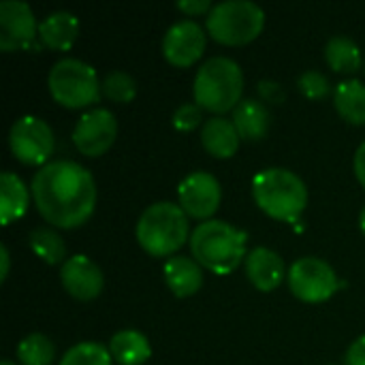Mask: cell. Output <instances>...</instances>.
Here are the masks:
<instances>
[{
    "label": "cell",
    "instance_id": "1",
    "mask_svg": "<svg viewBox=\"0 0 365 365\" xmlns=\"http://www.w3.org/2000/svg\"><path fill=\"white\" fill-rule=\"evenodd\" d=\"M30 192L43 220L66 231L86 225L96 207L94 178L75 160H51L41 167Z\"/></svg>",
    "mask_w": 365,
    "mask_h": 365
},
{
    "label": "cell",
    "instance_id": "2",
    "mask_svg": "<svg viewBox=\"0 0 365 365\" xmlns=\"http://www.w3.org/2000/svg\"><path fill=\"white\" fill-rule=\"evenodd\" d=\"M190 255L216 276L233 274L246 261V233L225 220H205L190 233Z\"/></svg>",
    "mask_w": 365,
    "mask_h": 365
},
{
    "label": "cell",
    "instance_id": "3",
    "mask_svg": "<svg viewBox=\"0 0 365 365\" xmlns=\"http://www.w3.org/2000/svg\"><path fill=\"white\" fill-rule=\"evenodd\" d=\"M257 205L274 220L297 222L308 207V188L304 180L282 167L263 169L252 180Z\"/></svg>",
    "mask_w": 365,
    "mask_h": 365
},
{
    "label": "cell",
    "instance_id": "4",
    "mask_svg": "<svg viewBox=\"0 0 365 365\" xmlns=\"http://www.w3.org/2000/svg\"><path fill=\"white\" fill-rule=\"evenodd\" d=\"M244 92V73L240 64L225 56H214L205 60L192 83L195 103L212 111L216 115H222L227 111H233L242 103Z\"/></svg>",
    "mask_w": 365,
    "mask_h": 365
},
{
    "label": "cell",
    "instance_id": "5",
    "mask_svg": "<svg viewBox=\"0 0 365 365\" xmlns=\"http://www.w3.org/2000/svg\"><path fill=\"white\" fill-rule=\"evenodd\" d=\"M139 246L150 257H169L175 255L186 242H190L188 233V216L184 210L169 201H158L143 210L135 229Z\"/></svg>",
    "mask_w": 365,
    "mask_h": 365
},
{
    "label": "cell",
    "instance_id": "6",
    "mask_svg": "<svg viewBox=\"0 0 365 365\" xmlns=\"http://www.w3.org/2000/svg\"><path fill=\"white\" fill-rule=\"evenodd\" d=\"M207 34L227 47L252 43L265 28V13L250 0H225L207 13Z\"/></svg>",
    "mask_w": 365,
    "mask_h": 365
},
{
    "label": "cell",
    "instance_id": "7",
    "mask_svg": "<svg viewBox=\"0 0 365 365\" xmlns=\"http://www.w3.org/2000/svg\"><path fill=\"white\" fill-rule=\"evenodd\" d=\"M47 88L58 105L66 109H86L101 98L103 81L90 64L77 58H62L51 66Z\"/></svg>",
    "mask_w": 365,
    "mask_h": 365
},
{
    "label": "cell",
    "instance_id": "8",
    "mask_svg": "<svg viewBox=\"0 0 365 365\" xmlns=\"http://www.w3.org/2000/svg\"><path fill=\"white\" fill-rule=\"evenodd\" d=\"M287 280L291 293L304 304H323L331 299L340 289V280L334 267L319 257L297 259L291 265Z\"/></svg>",
    "mask_w": 365,
    "mask_h": 365
},
{
    "label": "cell",
    "instance_id": "9",
    "mask_svg": "<svg viewBox=\"0 0 365 365\" xmlns=\"http://www.w3.org/2000/svg\"><path fill=\"white\" fill-rule=\"evenodd\" d=\"M9 148L21 165L45 167L53 152V130L45 120L24 115L9 130Z\"/></svg>",
    "mask_w": 365,
    "mask_h": 365
},
{
    "label": "cell",
    "instance_id": "10",
    "mask_svg": "<svg viewBox=\"0 0 365 365\" xmlns=\"http://www.w3.org/2000/svg\"><path fill=\"white\" fill-rule=\"evenodd\" d=\"M178 205L184 210L188 218L195 220H212V216L218 212L222 201V188L220 182L205 171H195L186 175L180 182L178 188Z\"/></svg>",
    "mask_w": 365,
    "mask_h": 365
},
{
    "label": "cell",
    "instance_id": "11",
    "mask_svg": "<svg viewBox=\"0 0 365 365\" xmlns=\"http://www.w3.org/2000/svg\"><path fill=\"white\" fill-rule=\"evenodd\" d=\"M118 137V120L109 109H92L86 111L75 128H73V143L79 154L88 158L103 156Z\"/></svg>",
    "mask_w": 365,
    "mask_h": 365
},
{
    "label": "cell",
    "instance_id": "12",
    "mask_svg": "<svg viewBox=\"0 0 365 365\" xmlns=\"http://www.w3.org/2000/svg\"><path fill=\"white\" fill-rule=\"evenodd\" d=\"M38 36V24L32 9L21 0L0 2V49H30Z\"/></svg>",
    "mask_w": 365,
    "mask_h": 365
},
{
    "label": "cell",
    "instance_id": "13",
    "mask_svg": "<svg viewBox=\"0 0 365 365\" xmlns=\"http://www.w3.org/2000/svg\"><path fill=\"white\" fill-rule=\"evenodd\" d=\"M205 43L203 28L192 19H182L167 30L163 38V56L171 66L188 68L201 60Z\"/></svg>",
    "mask_w": 365,
    "mask_h": 365
},
{
    "label": "cell",
    "instance_id": "14",
    "mask_svg": "<svg viewBox=\"0 0 365 365\" xmlns=\"http://www.w3.org/2000/svg\"><path fill=\"white\" fill-rule=\"evenodd\" d=\"M60 280L64 291L77 302H92L105 289L103 269L86 255H73L62 263Z\"/></svg>",
    "mask_w": 365,
    "mask_h": 365
},
{
    "label": "cell",
    "instance_id": "15",
    "mask_svg": "<svg viewBox=\"0 0 365 365\" xmlns=\"http://www.w3.org/2000/svg\"><path fill=\"white\" fill-rule=\"evenodd\" d=\"M244 267H246V276H248L250 284L261 293H272L289 276L282 257L265 246L252 248L246 255Z\"/></svg>",
    "mask_w": 365,
    "mask_h": 365
},
{
    "label": "cell",
    "instance_id": "16",
    "mask_svg": "<svg viewBox=\"0 0 365 365\" xmlns=\"http://www.w3.org/2000/svg\"><path fill=\"white\" fill-rule=\"evenodd\" d=\"M163 274H165V282L169 291L180 299L197 295L203 287V267L195 259H188V257L167 259Z\"/></svg>",
    "mask_w": 365,
    "mask_h": 365
},
{
    "label": "cell",
    "instance_id": "17",
    "mask_svg": "<svg viewBox=\"0 0 365 365\" xmlns=\"http://www.w3.org/2000/svg\"><path fill=\"white\" fill-rule=\"evenodd\" d=\"M240 133L233 124V120H227L222 115H214L210 120H205L203 128H201V145L205 148L207 154H212L214 158L227 160L231 156H235L237 148H240Z\"/></svg>",
    "mask_w": 365,
    "mask_h": 365
},
{
    "label": "cell",
    "instance_id": "18",
    "mask_svg": "<svg viewBox=\"0 0 365 365\" xmlns=\"http://www.w3.org/2000/svg\"><path fill=\"white\" fill-rule=\"evenodd\" d=\"M79 36V19L68 11L49 13L38 24V41L56 51H66Z\"/></svg>",
    "mask_w": 365,
    "mask_h": 365
},
{
    "label": "cell",
    "instance_id": "19",
    "mask_svg": "<svg viewBox=\"0 0 365 365\" xmlns=\"http://www.w3.org/2000/svg\"><path fill=\"white\" fill-rule=\"evenodd\" d=\"M233 124L242 139L246 141H261L267 137L272 126V113L263 101L246 98L233 109Z\"/></svg>",
    "mask_w": 365,
    "mask_h": 365
},
{
    "label": "cell",
    "instance_id": "20",
    "mask_svg": "<svg viewBox=\"0 0 365 365\" xmlns=\"http://www.w3.org/2000/svg\"><path fill=\"white\" fill-rule=\"evenodd\" d=\"M30 190L11 171L0 175V225H11L19 220L30 205Z\"/></svg>",
    "mask_w": 365,
    "mask_h": 365
},
{
    "label": "cell",
    "instance_id": "21",
    "mask_svg": "<svg viewBox=\"0 0 365 365\" xmlns=\"http://www.w3.org/2000/svg\"><path fill=\"white\" fill-rule=\"evenodd\" d=\"M109 353L120 365H143L152 357V346L141 331L122 329L109 340Z\"/></svg>",
    "mask_w": 365,
    "mask_h": 365
},
{
    "label": "cell",
    "instance_id": "22",
    "mask_svg": "<svg viewBox=\"0 0 365 365\" xmlns=\"http://www.w3.org/2000/svg\"><path fill=\"white\" fill-rule=\"evenodd\" d=\"M336 111L349 124L364 126L365 124V86L357 79H349L336 86L334 90Z\"/></svg>",
    "mask_w": 365,
    "mask_h": 365
},
{
    "label": "cell",
    "instance_id": "23",
    "mask_svg": "<svg viewBox=\"0 0 365 365\" xmlns=\"http://www.w3.org/2000/svg\"><path fill=\"white\" fill-rule=\"evenodd\" d=\"M325 62L331 71L353 75L361 66V49L359 45L349 36H331L325 45Z\"/></svg>",
    "mask_w": 365,
    "mask_h": 365
},
{
    "label": "cell",
    "instance_id": "24",
    "mask_svg": "<svg viewBox=\"0 0 365 365\" xmlns=\"http://www.w3.org/2000/svg\"><path fill=\"white\" fill-rule=\"evenodd\" d=\"M28 244H30V250L47 265H60L66 261V244L49 227L34 229L28 235Z\"/></svg>",
    "mask_w": 365,
    "mask_h": 365
},
{
    "label": "cell",
    "instance_id": "25",
    "mask_svg": "<svg viewBox=\"0 0 365 365\" xmlns=\"http://www.w3.org/2000/svg\"><path fill=\"white\" fill-rule=\"evenodd\" d=\"M56 349L43 334H30L17 344V361L21 365H51Z\"/></svg>",
    "mask_w": 365,
    "mask_h": 365
},
{
    "label": "cell",
    "instance_id": "26",
    "mask_svg": "<svg viewBox=\"0 0 365 365\" xmlns=\"http://www.w3.org/2000/svg\"><path fill=\"white\" fill-rule=\"evenodd\" d=\"M113 357L109 349H105L98 342H79L71 346L64 357L60 359V365H111Z\"/></svg>",
    "mask_w": 365,
    "mask_h": 365
},
{
    "label": "cell",
    "instance_id": "27",
    "mask_svg": "<svg viewBox=\"0 0 365 365\" xmlns=\"http://www.w3.org/2000/svg\"><path fill=\"white\" fill-rule=\"evenodd\" d=\"M103 94L113 103L126 105L137 96V81L124 71H111L103 79Z\"/></svg>",
    "mask_w": 365,
    "mask_h": 365
},
{
    "label": "cell",
    "instance_id": "28",
    "mask_svg": "<svg viewBox=\"0 0 365 365\" xmlns=\"http://www.w3.org/2000/svg\"><path fill=\"white\" fill-rule=\"evenodd\" d=\"M297 88L302 92V96H306L308 101H321L331 92L329 79L319 73V71H306L299 75L297 79Z\"/></svg>",
    "mask_w": 365,
    "mask_h": 365
},
{
    "label": "cell",
    "instance_id": "29",
    "mask_svg": "<svg viewBox=\"0 0 365 365\" xmlns=\"http://www.w3.org/2000/svg\"><path fill=\"white\" fill-rule=\"evenodd\" d=\"M171 122L180 133H190L203 122V109L197 103H184L175 109Z\"/></svg>",
    "mask_w": 365,
    "mask_h": 365
},
{
    "label": "cell",
    "instance_id": "30",
    "mask_svg": "<svg viewBox=\"0 0 365 365\" xmlns=\"http://www.w3.org/2000/svg\"><path fill=\"white\" fill-rule=\"evenodd\" d=\"M259 96H261V101H265V103L280 105V103L284 101V88H282L278 81L263 79V81H259Z\"/></svg>",
    "mask_w": 365,
    "mask_h": 365
},
{
    "label": "cell",
    "instance_id": "31",
    "mask_svg": "<svg viewBox=\"0 0 365 365\" xmlns=\"http://www.w3.org/2000/svg\"><path fill=\"white\" fill-rule=\"evenodd\" d=\"M178 9H180L184 15L195 17V15L210 13V11H212V4H210V0H180V2H178Z\"/></svg>",
    "mask_w": 365,
    "mask_h": 365
},
{
    "label": "cell",
    "instance_id": "32",
    "mask_svg": "<svg viewBox=\"0 0 365 365\" xmlns=\"http://www.w3.org/2000/svg\"><path fill=\"white\" fill-rule=\"evenodd\" d=\"M344 365H365V336L357 338L349 346L346 357H344Z\"/></svg>",
    "mask_w": 365,
    "mask_h": 365
},
{
    "label": "cell",
    "instance_id": "33",
    "mask_svg": "<svg viewBox=\"0 0 365 365\" xmlns=\"http://www.w3.org/2000/svg\"><path fill=\"white\" fill-rule=\"evenodd\" d=\"M353 169H355V178L359 180V184L365 188V141L357 148V152H355Z\"/></svg>",
    "mask_w": 365,
    "mask_h": 365
},
{
    "label": "cell",
    "instance_id": "34",
    "mask_svg": "<svg viewBox=\"0 0 365 365\" xmlns=\"http://www.w3.org/2000/svg\"><path fill=\"white\" fill-rule=\"evenodd\" d=\"M0 282H4L9 278V269H11V255L6 246H0Z\"/></svg>",
    "mask_w": 365,
    "mask_h": 365
},
{
    "label": "cell",
    "instance_id": "35",
    "mask_svg": "<svg viewBox=\"0 0 365 365\" xmlns=\"http://www.w3.org/2000/svg\"><path fill=\"white\" fill-rule=\"evenodd\" d=\"M359 229H361V233L365 235V207L361 210V214H359Z\"/></svg>",
    "mask_w": 365,
    "mask_h": 365
},
{
    "label": "cell",
    "instance_id": "36",
    "mask_svg": "<svg viewBox=\"0 0 365 365\" xmlns=\"http://www.w3.org/2000/svg\"><path fill=\"white\" fill-rule=\"evenodd\" d=\"M0 365H17L15 361H11V359H2V364Z\"/></svg>",
    "mask_w": 365,
    "mask_h": 365
}]
</instances>
